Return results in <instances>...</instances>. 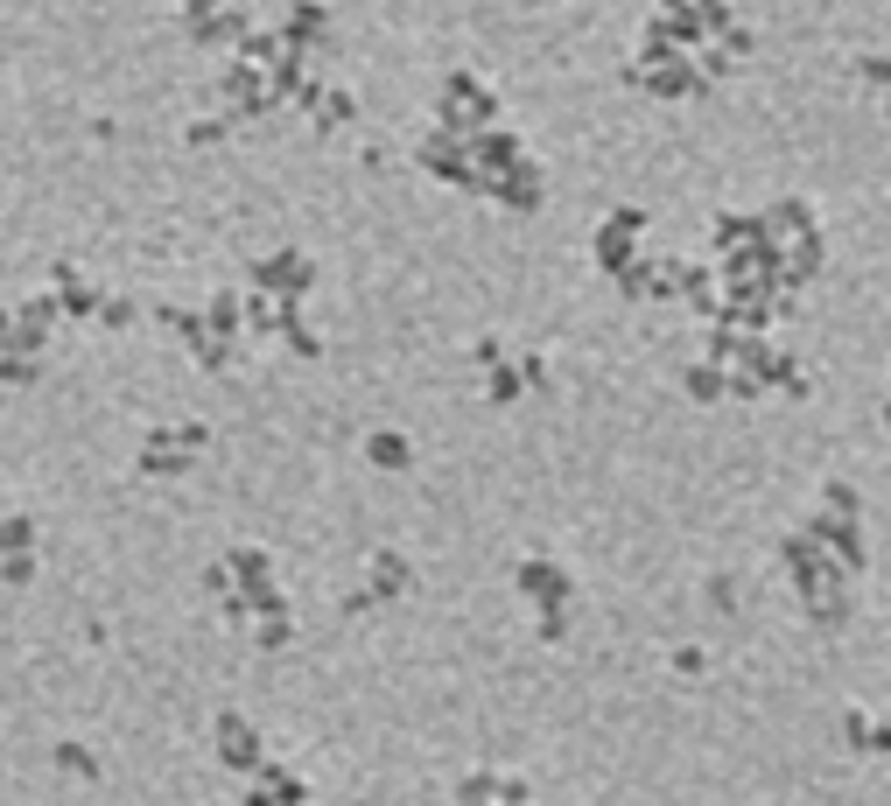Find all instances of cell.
I'll use <instances>...</instances> for the list:
<instances>
[{"label":"cell","instance_id":"obj_1","mask_svg":"<svg viewBox=\"0 0 891 806\" xmlns=\"http://www.w3.org/2000/svg\"><path fill=\"white\" fill-rule=\"evenodd\" d=\"M246 29H253V8H239V0H225V8H218V14H211L204 29H189V43H197V50H211L218 64H225V56H232V50L246 43Z\"/></svg>","mask_w":891,"mask_h":806},{"label":"cell","instance_id":"obj_2","mask_svg":"<svg viewBox=\"0 0 891 806\" xmlns=\"http://www.w3.org/2000/svg\"><path fill=\"white\" fill-rule=\"evenodd\" d=\"M351 120H358V91H345V85H324V99H316L309 127H316V133H345Z\"/></svg>","mask_w":891,"mask_h":806},{"label":"cell","instance_id":"obj_3","mask_svg":"<svg viewBox=\"0 0 891 806\" xmlns=\"http://www.w3.org/2000/svg\"><path fill=\"white\" fill-rule=\"evenodd\" d=\"M232 141V120L225 112H197V120L183 127V148H225Z\"/></svg>","mask_w":891,"mask_h":806},{"label":"cell","instance_id":"obj_4","mask_svg":"<svg viewBox=\"0 0 891 806\" xmlns=\"http://www.w3.org/2000/svg\"><path fill=\"white\" fill-rule=\"evenodd\" d=\"M772 232H814V204L807 197H772Z\"/></svg>","mask_w":891,"mask_h":806},{"label":"cell","instance_id":"obj_5","mask_svg":"<svg viewBox=\"0 0 891 806\" xmlns=\"http://www.w3.org/2000/svg\"><path fill=\"white\" fill-rule=\"evenodd\" d=\"M218 8H225V0H176V22H183V29H204Z\"/></svg>","mask_w":891,"mask_h":806},{"label":"cell","instance_id":"obj_6","mask_svg":"<svg viewBox=\"0 0 891 806\" xmlns=\"http://www.w3.org/2000/svg\"><path fill=\"white\" fill-rule=\"evenodd\" d=\"M857 70H863V85H884V56H878V50H863Z\"/></svg>","mask_w":891,"mask_h":806},{"label":"cell","instance_id":"obj_7","mask_svg":"<svg viewBox=\"0 0 891 806\" xmlns=\"http://www.w3.org/2000/svg\"><path fill=\"white\" fill-rule=\"evenodd\" d=\"M372 456H379V464H401L408 449H401V435H379V443H372Z\"/></svg>","mask_w":891,"mask_h":806}]
</instances>
